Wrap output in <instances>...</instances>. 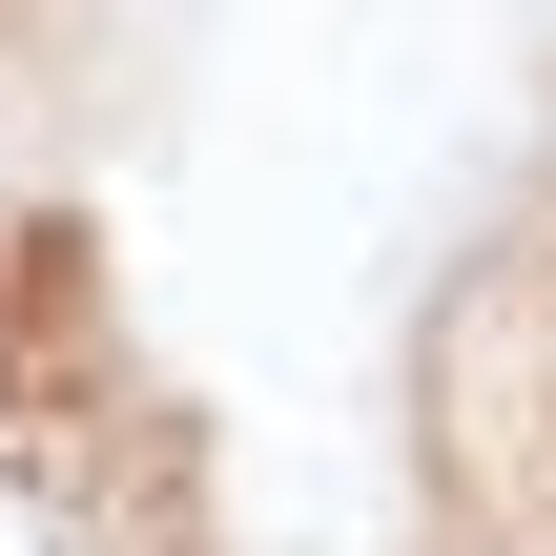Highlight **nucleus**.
Returning a JSON list of instances; mask_svg holds the SVG:
<instances>
[{"mask_svg":"<svg viewBox=\"0 0 556 556\" xmlns=\"http://www.w3.org/2000/svg\"><path fill=\"white\" fill-rule=\"evenodd\" d=\"M0 556H62V516H41V475H0Z\"/></svg>","mask_w":556,"mask_h":556,"instance_id":"f257e3e1","label":"nucleus"}]
</instances>
